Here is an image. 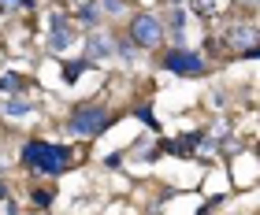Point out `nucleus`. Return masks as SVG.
<instances>
[{
    "label": "nucleus",
    "instance_id": "obj_1",
    "mask_svg": "<svg viewBox=\"0 0 260 215\" xmlns=\"http://www.w3.org/2000/svg\"><path fill=\"white\" fill-rule=\"evenodd\" d=\"M22 160H26L30 171H38V174H56V171H63L67 160H71V152L60 149V145H45V141H30L26 152H22Z\"/></svg>",
    "mask_w": 260,
    "mask_h": 215
},
{
    "label": "nucleus",
    "instance_id": "obj_2",
    "mask_svg": "<svg viewBox=\"0 0 260 215\" xmlns=\"http://www.w3.org/2000/svg\"><path fill=\"white\" fill-rule=\"evenodd\" d=\"M104 126H108V112H104V108H97V104L78 108L75 119H71V130H75L78 137H97Z\"/></svg>",
    "mask_w": 260,
    "mask_h": 215
},
{
    "label": "nucleus",
    "instance_id": "obj_3",
    "mask_svg": "<svg viewBox=\"0 0 260 215\" xmlns=\"http://www.w3.org/2000/svg\"><path fill=\"white\" fill-rule=\"evenodd\" d=\"M130 38H134V45H145V49H152V45H160L164 26H160L152 15H134V22H130Z\"/></svg>",
    "mask_w": 260,
    "mask_h": 215
},
{
    "label": "nucleus",
    "instance_id": "obj_4",
    "mask_svg": "<svg viewBox=\"0 0 260 215\" xmlns=\"http://www.w3.org/2000/svg\"><path fill=\"white\" fill-rule=\"evenodd\" d=\"M164 67L175 70V75H201L205 70V59H201L197 52H186V49H171L168 56H164Z\"/></svg>",
    "mask_w": 260,
    "mask_h": 215
},
{
    "label": "nucleus",
    "instance_id": "obj_5",
    "mask_svg": "<svg viewBox=\"0 0 260 215\" xmlns=\"http://www.w3.org/2000/svg\"><path fill=\"white\" fill-rule=\"evenodd\" d=\"M86 56L93 59H104V56H115V38H108V33H89L86 38Z\"/></svg>",
    "mask_w": 260,
    "mask_h": 215
},
{
    "label": "nucleus",
    "instance_id": "obj_6",
    "mask_svg": "<svg viewBox=\"0 0 260 215\" xmlns=\"http://www.w3.org/2000/svg\"><path fill=\"white\" fill-rule=\"evenodd\" d=\"M227 38H231V45H234V49H245L249 56H256V30L249 26V22H242V26H234V30L227 33Z\"/></svg>",
    "mask_w": 260,
    "mask_h": 215
},
{
    "label": "nucleus",
    "instance_id": "obj_7",
    "mask_svg": "<svg viewBox=\"0 0 260 215\" xmlns=\"http://www.w3.org/2000/svg\"><path fill=\"white\" fill-rule=\"evenodd\" d=\"M71 45V30H67V22L63 19H52V38H49V49L52 52H63Z\"/></svg>",
    "mask_w": 260,
    "mask_h": 215
},
{
    "label": "nucleus",
    "instance_id": "obj_8",
    "mask_svg": "<svg viewBox=\"0 0 260 215\" xmlns=\"http://www.w3.org/2000/svg\"><path fill=\"white\" fill-rule=\"evenodd\" d=\"M4 112H8L11 119H22V115H30V104L15 97V100H8V108H4Z\"/></svg>",
    "mask_w": 260,
    "mask_h": 215
},
{
    "label": "nucleus",
    "instance_id": "obj_9",
    "mask_svg": "<svg viewBox=\"0 0 260 215\" xmlns=\"http://www.w3.org/2000/svg\"><path fill=\"white\" fill-rule=\"evenodd\" d=\"M0 89H4V93H19L22 89V78L19 75H4V78H0Z\"/></svg>",
    "mask_w": 260,
    "mask_h": 215
},
{
    "label": "nucleus",
    "instance_id": "obj_10",
    "mask_svg": "<svg viewBox=\"0 0 260 215\" xmlns=\"http://www.w3.org/2000/svg\"><path fill=\"white\" fill-rule=\"evenodd\" d=\"M104 11H115V15H119V11H123V0H104Z\"/></svg>",
    "mask_w": 260,
    "mask_h": 215
},
{
    "label": "nucleus",
    "instance_id": "obj_11",
    "mask_svg": "<svg viewBox=\"0 0 260 215\" xmlns=\"http://www.w3.org/2000/svg\"><path fill=\"white\" fill-rule=\"evenodd\" d=\"M15 4H19V0H0V11H11Z\"/></svg>",
    "mask_w": 260,
    "mask_h": 215
},
{
    "label": "nucleus",
    "instance_id": "obj_12",
    "mask_svg": "<svg viewBox=\"0 0 260 215\" xmlns=\"http://www.w3.org/2000/svg\"><path fill=\"white\" fill-rule=\"evenodd\" d=\"M171 4H182V0H171Z\"/></svg>",
    "mask_w": 260,
    "mask_h": 215
},
{
    "label": "nucleus",
    "instance_id": "obj_13",
    "mask_svg": "<svg viewBox=\"0 0 260 215\" xmlns=\"http://www.w3.org/2000/svg\"><path fill=\"white\" fill-rule=\"evenodd\" d=\"M0 193H4V189H0Z\"/></svg>",
    "mask_w": 260,
    "mask_h": 215
}]
</instances>
